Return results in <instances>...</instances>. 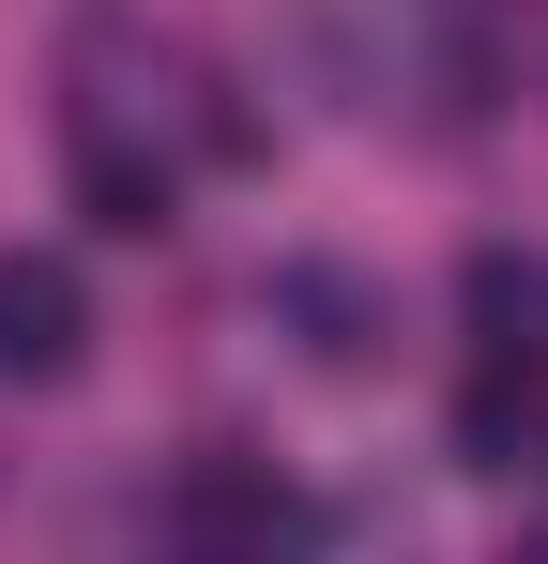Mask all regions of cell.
I'll use <instances>...</instances> for the list:
<instances>
[{
  "mask_svg": "<svg viewBox=\"0 0 548 564\" xmlns=\"http://www.w3.org/2000/svg\"><path fill=\"white\" fill-rule=\"evenodd\" d=\"M305 503H289V473L274 458H183L168 473V564H305Z\"/></svg>",
  "mask_w": 548,
  "mask_h": 564,
  "instance_id": "6da1fadb",
  "label": "cell"
},
{
  "mask_svg": "<svg viewBox=\"0 0 548 564\" xmlns=\"http://www.w3.org/2000/svg\"><path fill=\"white\" fill-rule=\"evenodd\" d=\"M91 367V290L46 245H0V381H77Z\"/></svg>",
  "mask_w": 548,
  "mask_h": 564,
  "instance_id": "7a4b0ae2",
  "label": "cell"
},
{
  "mask_svg": "<svg viewBox=\"0 0 548 564\" xmlns=\"http://www.w3.org/2000/svg\"><path fill=\"white\" fill-rule=\"evenodd\" d=\"M534 443H548V351H487L472 397H457V458H472V473H518Z\"/></svg>",
  "mask_w": 548,
  "mask_h": 564,
  "instance_id": "3957f363",
  "label": "cell"
},
{
  "mask_svg": "<svg viewBox=\"0 0 548 564\" xmlns=\"http://www.w3.org/2000/svg\"><path fill=\"white\" fill-rule=\"evenodd\" d=\"M77 214L107 229V245H153V229H168V169H153L138 138L91 122V138H77Z\"/></svg>",
  "mask_w": 548,
  "mask_h": 564,
  "instance_id": "277c9868",
  "label": "cell"
},
{
  "mask_svg": "<svg viewBox=\"0 0 548 564\" xmlns=\"http://www.w3.org/2000/svg\"><path fill=\"white\" fill-rule=\"evenodd\" d=\"M472 336L487 351H548V260H518V245H472Z\"/></svg>",
  "mask_w": 548,
  "mask_h": 564,
  "instance_id": "5b68a950",
  "label": "cell"
},
{
  "mask_svg": "<svg viewBox=\"0 0 548 564\" xmlns=\"http://www.w3.org/2000/svg\"><path fill=\"white\" fill-rule=\"evenodd\" d=\"M274 321H305V351H320V367H365V336H381V305H365L351 275H320V260H289V275H274Z\"/></svg>",
  "mask_w": 548,
  "mask_h": 564,
  "instance_id": "8992f818",
  "label": "cell"
}]
</instances>
